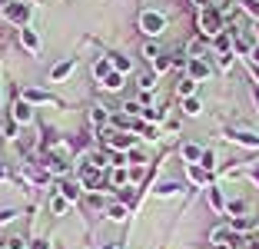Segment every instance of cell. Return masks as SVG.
<instances>
[{
  "mask_svg": "<svg viewBox=\"0 0 259 249\" xmlns=\"http://www.w3.org/2000/svg\"><path fill=\"white\" fill-rule=\"evenodd\" d=\"M110 183H113V186H126V183H130V170H126V166H116L113 176H110Z\"/></svg>",
  "mask_w": 259,
  "mask_h": 249,
  "instance_id": "obj_16",
  "label": "cell"
},
{
  "mask_svg": "<svg viewBox=\"0 0 259 249\" xmlns=\"http://www.w3.org/2000/svg\"><path fill=\"white\" fill-rule=\"evenodd\" d=\"M103 87H107V90H110V93H116V90H123V73H116V70H113V73H110V76H107V80H103Z\"/></svg>",
  "mask_w": 259,
  "mask_h": 249,
  "instance_id": "obj_17",
  "label": "cell"
},
{
  "mask_svg": "<svg viewBox=\"0 0 259 249\" xmlns=\"http://www.w3.org/2000/svg\"><path fill=\"white\" fill-rule=\"evenodd\" d=\"M23 246H27L23 239H10V242H7V249H23Z\"/></svg>",
  "mask_w": 259,
  "mask_h": 249,
  "instance_id": "obj_33",
  "label": "cell"
},
{
  "mask_svg": "<svg viewBox=\"0 0 259 249\" xmlns=\"http://www.w3.org/2000/svg\"><path fill=\"white\" fill-rule=\"evenodd\" d=\"M209 239H213L216 246H226V242H239V239H233V226H220V229H213V233H209Z\"/></svg>",
  "mask_w": 259,
  "mask_h": 249,
  "instance_id": "obj_7",
  "label": "cell"
},
{
  "mask_svg": "<svg viewBox=\"0 0 259 249\" xmlns=\"http://www.w3.org/2000/svg\"><path fill=\"white\" fill-rule=\"evenodd\" d=\"M14 216H17V210H0V226H4V223H10Z\"/></svg>",
  "mask_w": 259,
  "mask_h": 249,
  "instance_id": "obj_29",
  "label": "cell"
},
{
  "mask_svg": "<svg viewBox=\"0 0 259 249\" xmlns=\"http://www.w3.org/2000/svg\"><path fill=\"white\" fill-rule=\"evenodd\" d=\"M199 110H203V106H199L196 97H186V100H183V113H186V116H199Z\"/></svg>",
  "mask_w": 259,
  "mask_h": 249,
  "instance_id": "obj_19",
  "label": "cell"
},
{
  "mask_svg": "<svg viewBox=\"0 0 259 249\" xmlns=\"http://www.w3.org/2000/svg\"><path fill=\"white\" fill-rule=\"evenodd\" d=\"M209 203H213V210H226V203H223V193H220V189H209Z\"/></svg>",
  "mask_w": 259,
  "mask_h": 249,
  "instance_id": "obj_25",
  "label": "cell"
},
{
  "mask_svg": "<svg viewBox=\"0 0 259 249\" xmlns=\"http://www.w3.org/2000/svg\"><path fill=\"white\" fill-rule=\"evenodd\" d=\"M199 156H203V150H199V146H193V143L183 146V159H186V163H199Z\"/></svg>",
  "mask_w": 259,
  "mask_h": 249,
  "instance_id": "obj_20",
  "label": "cell"
},
{
  "mask_svg": "<svg viewBox=\"0 0 259 249\" xmlns=\"http://www.w3.org/2000/svg\"><path fill=\"white\" fill-rule=\"evenodd\" d=\"M70 70H73V60L57 63V67H54V73H50V80H67V76H70Z\"/></svg>",
  "mask_w": 259,
  "mask_h": 249,
  "instance_id": "obj_12",
  "label": "cell"
},
{
  "mask_svg": "<svg viewBox=\"0 0 259 249\" xmlns=\"http://www.w3.org/2000/svg\"><path fill=\"white\" fill-rule=\"evenodd\" d=\"M113 67H116V73H130V60H126V57H116Z\"/></svg>",
  "mask_w": 259,
  "mask_h": 249,
  "instance_id": "obj_26",
  "label": "cell"
},
{
  "mask_svg": "<svg viewBox=\"0 0 259 249\" xmlns=\"http://www.w3.org/2000/svg\"><path fill=\"white\" fill-rule=\"evenodd\" d=\"M0 7H4V10H7V7H10V0H0Z\"/></svg>",
  "mask_w": 259,
  "mask_h": 249,
  "instance_id": "obj_40",
  "label": "cell"
},
{
  "mask_svg": "<svg viewBox=\"0 0 259 249\" xmlns=\"http://www.w3.org/2000/svg\"><path fill=\"white\" fill-rule=\"evenodd\" d=\"M140 87H143V90H150V87H153V73H143V76H140Z\"/></svg>",
  "mask_w": 259,
  "mask_h": 249,
  "instance_id": "obj_32",
  "label": "cell"
},
{
  "mask_svg": "<svg viewBox=\"0 0 259 249\" xmlns=\"http://www.w3.org/2000/svg\"><path fill=\"white\" fill-rule=\"evenodd\" d=\"M33 120V110L30 103H23V100H17L14 103V123H30Z\"/></svg>",
  "mask_w": 259,
  "mask_h": 249,
  "instance_id": "obj_6",
  "label": "cell"
},
{
  "mask_svg": "<svg viewBox=\"0 0 259 249\" xmlns=\"http://www.w3.org/2000/svg\"><path fill=\"white\" fill-rule=\"evenodd\" d=\"M246 210H249V206H246V199H229V203H226V213H229V216H246Z\"/></svg>",
  "mask_w": 259,
  "mask_h": 249,
  "instance_id": "obj_15",
  "label": "cell"
},
{
  "mask_svg": "<svg viewBox=\"0 0 259 249\" xmlns=\"http://www.w3.org/2000/svg\"><path fill=\"white\" fill-rule=\"evenodd\" d=\"M4 176H7V166H0V180H4Z\"/></svg>",
  "mask_w": 259,
  "mask_h": 249,
  "instance_id": "obj_39",
  "label": "cell"
},
{
  "mask_svg": "<svg viewBox=\"0 0 259 249\" xmlns=\"http://www.w3.org/2000/svg\"><path fill=\"white\" fill-rule=\"evenodd\" d=\"M7 17L17 23V27H23V23L30 20V7H27V4H10V7H7Z\"/></svg>",
  "mask_w": 259,
  "mask_h": 249,
  "instance_id": "obj_5",
  "label": "cell"
},
{
  "mask_svg": "<svg viewBox=\"0 0 259 249\" xmlns=\"http://www.w3.org/2000/svg\"><path fill=\"white\" fill-rule=\"evenodd\" d=\"M60 196H63V199H70V203H76V199H80V183L63 180V183H60Z\"/></svg>",
  "mask_w": 259,
  "mask_h": 249,
  "instance_id": "obj_9",
  "label": "cell"
},
{
  "mask_svg": "<svg viewBox=\"0 0 259 249\" xmlns=\"http://www.w3.org/2000/svg\"><path fill=\"white\" fill-rule=\"evenodd\" d=\"M190 180L203 186V183H209V173H206V170H203L199 163H190Z\"/></svg>",
  "mask_w": 259,
  "mask_h": 249,
  "instance_id": "obj_13",
  "label": "cell"
},
{
  "mask_svg": "<svg viewBox=\"0 0 259 249\" xmlns=\"http://www.w3.org/2000/svg\"><path fill=\"white\" fill-rule=\"evenodd\" d=\"M233 67V53H220V70H229Z\"/></svg>",
  "mask_w": 259,
  "mask_h": 249,
  "instance_id": "obj_28",
  "label": "cell"
},
{
  "mask_svg": "<svg viewBox=\"0 0 259 249\" xmlns=\"http://www.w3.org/2000/svg\"><path fill=\"white\" fill-rule=\"evenodd\" d=\"M140 27H143V33H150V37H160V33L166 30V17L156 14V10H146V14L140 17Z\"/></svg>",
  "mask_w": 259,
  "mask_h": 249,
  "instance_id": "obj_3",
  "label": "cell"
},
{
  "mask_svg": "<svg viewBox=\"0 0 259 249\" xmlns=\"http://www.w3.org/2000/svg\"><path fill=\"white\" fill-rule=\"evenodd\" d=\"M20 100H23V103H54V97L44 93V90H23Z\"/></svg>",
  "mask_w": 259,
  "mask_h": 249,
  "instance_id": "obj_8",
  "label": "cell"
},
{
  "mask_svg": "<svg viewBox=\"0 0 259 249\" xmlns=\"http://www.w3.org/2000/svg\"><path fill=\"white\" fill-rule=\"evenodd\" d=\"M249 173H252V180H256V183H259V166H252Z\"/></svg>",
  "mask_w": 259,
  "mask_h": 249,
  "instance_id": "obj_37",
  "label": "cell"
},
{
  "mask_svg": "<svg viewBox=\"0 0 259 249\" xmlns=\"http://www.w3.org/2000/svg\"><path fill=\"white\" fill-rule=\"evenodd\" d=\"M190 76L193 80H203V76H209V67H206L203 60H193L190 63Z\"/></svg>",
  "mask_w": 259,
  "mask_h": 249,
  "instance_id": "obj_18",
  "label": "cell"
},
{
  "mask_svg": "<svg viewBox=\"0 0 259 249\" xmlns=\"http://www.w3.org/2000/svg\"><path fill=\"white\" fill-rule=\"evenodd\" d=\"M256 37H259V27H256Z\"/></svg>",
  "mask_w": 259,
  "mask_h": 249,
  "instance_id": "obj_41",
  "label": "cell"
},
{
  "mask_svg": "<svg viewBox=\"0 0 259 249\" xmlns=\"http://www.w3.org/2000/svg\"><path fill=\"white\" fill-rule=\"evenodd\" d=\"M20 44L27 47V50H30V53H37L40 40H37V33H33V30H27V27H23V30H20Z\"/></svg>",
  "mask_w": 259,
  "mask_h": 249,
  "instance_id": "obj_10",
  "label": "cell"
},
{
  "mask_svg": "<svg viewBox=\"0 0 259 249\" xmlns=\"http://www.w3.org/2000/svg\"><path fill=\"white\" fill-rule=\"evenodd\" d=\"M103 136V140H107V146L110 150H133V146H137V136L133 133H126V130H110V133H100Z\"/></svg>",
  "mask_w": 259,
  "mask_h": 249,
  "instance_id": "obj_2",
  "label": "cell"
},
{
  "mask_svg": "<svg viewBox=\"0 0 259 249\" xmlns=\"http://www.w3.org/2000/svg\"><path fill=\"white\" fill-rule=\"evenodd\" d=\"M229 140H236L239 146H249V150H259V136L249 130H229Z\"/></svg>",
  "mask_w": 259,
  "mask_h": 249,
  "instance_id": "obj_4",
  "label": "cell"
},
{
  "mask_svg": "<svg viewBox=\"0 0 259 249\" xmlns=\"http://www.w3.org/2000/svg\"><path fill=\"white\" fill-rule=\"evenodd\" d=\"M176 189H180V186H176V183H163V186L156 189V193H160V196H173Z\"/></svg>",
  "mask_w": 259,
  "mask_h": 249,
  "instance_id": "obj_27",
  "label": "cell"
},
{
  "mask_svg": "<svg viewBox=\"0 0 259 249\" xmlns=\"http://www.w3.org/2000/svg\"><path fill=\"white\" fill-rule=\"evenodd\" d=\"M246 249H259V236H252V239H246Z\"/></svg>",
  "mask_w": 259,
  "mask_h": 249,
  "instance_id": "obj_34",
  "label": "cell"
},
{
  "mask_svg": "<svg viewBox=\"0 0 259 249\" xmlns=\"http://www.w3.org/2000/svg\"><path fill=\"white\" fill-rule=\"evenodd\" d=\"M67 206H70V199H63V196H54V199H50V210H54L57 216H60V213H67Z\"/></svg>",
  "mask_w": 259,
  "mask_h": 249,
  "instance_id": "obj_24",
  "label": "cell"
},
{
  "mask_svg": "<svg viewBox=\"0 0 259 249\" xmlns=\"http://www.w3.org/2000/svg\"><path fill=\"white\" fill-rule=\"evenodd\" d=\"M252 100H256V106H259V83L252 87Z\"/></svg>",
  "mask_w": 259,
  "mask_h": 249,
  "instance_id": "obj_36",
  "label": "cell"
},
{
  "mask_svg": "<svg viewBox=\"0 0 259 249\" xmlns=\"http://www.w3.org/2000/svg\"><path fill=\"white\" fill-rule=\"evenodd\" d=\"M252 76H256V80H259V67H256V63H252Z\"/></svg>",
  "mask_w": 259,
  "mask_h": 249,
  "instance_id": "obj_38",
  "label": "cell"
},
{
  "mask_svg": "<svg viewBox=\"0 0 259 249\" xmlns=\"http://www.w3.org/2000/svg\"><path fill=\"white\" fill-rule=\"evenodd\" d=\"M199 166H203L206 173H213V166H216V156L209 150H203V156H199Z\"/></svg>",
  "mask_w": 259,
  "mask_h": 249,
  "instance_id": "obj_23",
  "label": "cell"
},
{
  "mask_svg": "<svg viewBox=\"0 0 259 249\" xmlns=\"http://www.w3.org/2000/svg\"><path fill=\"white\" fill-rule=\"evenodd\" d=\"M249 57H252V63H256V67H259V44L252 47V53H249Z\"/></svg>",
  "mask_w": 259,
  "mask_h": 249,
  "instance_id": "obj_35",
  "label": "cell"
},
{
  "mask_svg": "<svg viewBox=\"0 0 259 249\" xmlns=\"http://www.w3.org/2000/svg\"><path fill=\"white\" fill-rule=\"evenodd\" d=\"M93 123H97V127H100V123H107V110H93Z\"/></svg>",
  "mask_w": 259,
  "mask_h": 249,
  "instance_id": "obj_31",
  "label": "cell"
},
{
  "mask_svg": "<svg viewBox=\"0 0 259 249\" xmlns=\"http://www.w3.org/2000/svg\"><path fill=\"white\" fill-rule=\"evenodd\" d=\"M110 73H113V70H110V60H107V57L93 63V76H97V80H107Z\"/></svg>",
  "mask_w": 259,
  "mask_h": 249,
  "instance_id": "obj_14",
  "label": "cell"
},
{
  "mask_svg": "<svg viewBox=\"0 0 259 249\" xmlns=\"http://www.w3.org/2000/svg\"><path fill=\"white\" fill-rule=\"evenodd\" d=\"M223 30V14L216 7H203L199 10V33L203 37H220Z\"/></svg>",
  "mask_w": 259,
  "mask_h": 249,
  "instance_id": "obj_1",
  "label": "cell"
},
{
  "mask_svg": "<svg viewBox=\"0 0 259 249\" xmlns=\"http://www.w3.org/2000/svg\"><path fill=\"white\" fill-rule=\"evenodd\" d=\"M193 90H196V80H193V76H183V80L176 83V93H180V97H193Z\"/></svg>",
  "mask_w": 259,
  "mask_h": 249,
  "instance_id": "obj_11",
  "label": "cell"
},
{
  "mask_svg": "<svg viewBox=\"0 0 259 249\" xmlns=\"http://www.w3.org/2000/svg\"><path fill=\"white\" fill-rule=\"evenodd\" d=\"M87 203H90L93 210H100V206H103V196H100V193H90V199H87Z\"/></svg>",
  "mask_w": 259,
  "mask_h": 249,
  "instance_id": "obj_30",
  "label": "cell"
},
{
  "mask_svg": "<svg viewBox=\"0 0 259 249\" xmlns=\"http://www.w3.org/2000/svg\"><path fill=\"white\" fill-rule=\"evenodd\" d=\"M150 63H153V73H163V70L173 67V60H169V57H163V53L156 57V60H150Z\"/></svg>",
  "mask_w": 259,
  "mask_h": 249,
  "instance_id": "obj_21",
  "label": "cell"
},
{
  "mask_svg": "<svg viewBox=\"0 0 259 249\" xmlns=\"http://www.w3.org/2000/svg\"><path fill=\"white\" fill-rule=\"evenodd\" d=\"M110 219H113V223H123V219H126V206L113 203V206H110Z\"/></svg>",
  "mask_w": 259,
  "mask_h": 249,
  "instance_id": "obj_22",
  "label": "cell"
}]
</instances>
